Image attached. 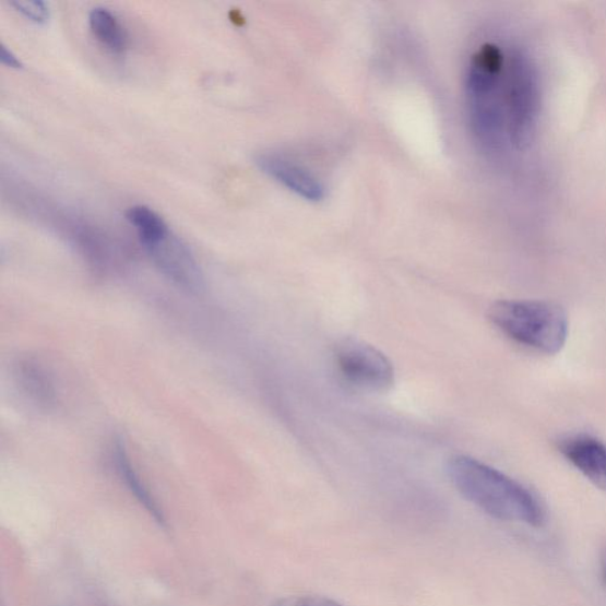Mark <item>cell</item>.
Wrapping results in <instances>:
<instances>
[{
	"label": "cell",
	"instance_id": "10",
	"mask_svg": "<svg viewBox=\"0 0 606 606\" xmlns=\"http://www.w3.org/2000/svg\"><path fill=\"white\" fill-rule=\"evenodd\" d=\"M126 217L138 231L140 241L144 247L161 241L170 233L164 218L148 206H132L127 210Z\"/></svg>",
	"mask_w": 606,
	"mask_h": 606
},
{
	"label": "cell",
	"instance_id": "1",
	"mask_svg": "<svg viewBox=\"0 0 606 606\" xmlns=\"http://www.w3.org/2000/svg\"><path fill=\"white\" fill-rule=\"evenodd\" d=\"M447 472L461 495L492 518L533 527L544 524L543 507L523 485L473 458L458 455Z\"/></svg>",
	"mask_w": 606,
	"mask_h": 606
},
{
	"label": "cell",
	"instance_id": "13",
	"mask_svg": "<svg viewBox=\"0 0 606 606\" xmlns=\"http://www.w3.org/2000/svg\"><path fill=\"white\" fill-rule=\"evenodd\" d=\"M0 61H2V63L4 66H8V67L13 68V69H22L23 68V63L17 58V56L15 54H13L12 50H10L3 44L0 45Z\"/></svg>",
	"mask_w": 606,
	"mask_h": 606
},
{
	"label": "cell",
	"instance_id": "12",
	"mask_svg": "<svg viewBox=\"0 0 606 606\" xmlns=\"http://www.w3.org/2000/svg\"><path fill=\"white\" fill-rule=\"evenodd\" d=\"M280 606H342L336 602L325 598V597H296L286 599L281 603Z\"/></svg>",
	"mask_w": 606,
	"mask_h": 606
},
{
	"label": "cell",
	"instance_id": "6",
	"mask_svg": "<svg viewBox=\"0 0 606 606\" xmlns=\"http://www.w3.org/2000/svg\"><path fill=\"white\" fill-rule=\"evenodd\" d=\"M152 261L159 270L181 287L200 290L203 276L190 249L171 231L161 241L145 247Z\"/></svg>",
	"mask_w": 606,
	"mask_h": 606
},
{
	"label": "cell",
	"instance_id": "4",
	"mask_svg": "<svg viewBox=\"0 0 606 606\" xmlns=\"http://www.w3.org/2000/svg\"><path fill=\"white\" fill-rule=\"evenodd\" d=\"M539 92L537 78L523 54L514 52L504 68L507 136L519 147L527 144L537 122Z\"/></svg>",
	"mask_w": 606,
	"mask_h": 606
},
{
	"label": "cell",
	"instance_id": "14",
	"mask_svg": "<svg viewBox=\"0 0 606 606\" xmlns=\"http://www.w3.org/2000/svg\"><path fill=\"white\" fill-rule=\"evenodd\" d=\"M602 572H603L604 581L606 583V554H605V556L603 558V561H602Z\"/></svg>",
	"mask_w": 606,
	"mask_h": 606
},
{
	"label": "cell",
	"instance_id": "8",
	"mask_svg": "<svg viewBox=\"0 0 606 606\" xmlns=\"http://www.w3.org/2000/svg\"><path fill=\"white\" fill-rule=\"evenodd\" d=\"M560 454L592 484L606 490V444L590 435H572L558 443Z\"/></svg>",
	"mask_w": 606,
	"mask_h": 606
},
{
	"label": "cell",
	"instance_id": "9",
	"mask_svg": "<svg viewBox=\"0 0 606 606\" xmlns=\"http://www.w3.org/2000/svg\"><path fill=\"white\" fill-rule=\"evenodd\" d=\"M90 27L98 44L109 52L121 55L129 47V34L123 24L106 8H94L90 13Z\"/></svg>",
	"mask_w": 606,
	"mask_h": 606
},
{
	"label": "cell",
	"instance_id": "3",
	"mask_svg": "<svg viewBox=\"0 0 606 606\" xmlns=\"http://www.w3.org/2000/svg\"><path fill=\"white\" fill-rule=\"evenodd\" d=\"M488 317L509 340L545 355L559 354L568 341V316L555 302L501 300L490 306Z\"/></svg>",
	"mask_w": 606,
	"mask_h": 606
},
{
	"label": "cell",
	"instance_id": "7",
	"mask_svg": "<svg viewBox=\"0 0 606 606\" xmlns=\"http://www.w3.org/2000/svg\"><path fill=\"white\" fill-rule=\"evenodd\" d=\"M256 163L260 170L282 186L309 202H320L325 197V188L305 167L295 164L274 152L259 153Z\"/></svg>",
	"mask_w": 606,
	"mask_h": 606
},
{
	"label": "cell",
	"instance_id": "5",
	"mask_svg": "<svg viewBox=\"0 0 606 606\" xmlns=\"http://www.w3.org/2000/svg\"><path fill=\"white\" fill-rule=\"evenodd\" d=\"M336 372L345 383L368 392H385L394 383L389 358L376 347L357 340L337 343L333 352Z\"/></svg>",
	"mask_w": 606,
	"mask_h": 606
},
{
	"label": "cell",
	"instance_id": "2",
	"mask_svg": "<svg viewBox=\"0 0 606 606\" xmlns=\"http://www.w3.org/2000/svg\"><path fill=\"white\" fill-rule=\"evenodd\" d=\"M503 52L496 45H485L471 61L467 98L472 130L486 150L501 148L507 136L504 111Z\"/></svg>",
	"mask_w": 606,
	"mask_h": 606
},
{
	"label": "cell",
	"instance_id": "11",
	"mask_svg": "<svg viewBox=\"0 0 606 606\" xmlns=\"http://www.w3.org/2000/svg\"><path fill=\"white\" fill-rule=\"evenodd\" d=\"M11 5L25 19L36 24H46L50 19L49 5L41 0H17Z\"/></svg>",
	"mask_w": 606,
	"mask_h": 606
}]
</instances>
